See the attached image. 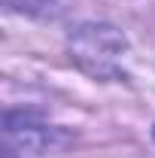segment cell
<instances>
[{
	"instance_id": "obj_1",
	"label": "cell",
	"mask_w": 155,
	"mask_h": 158,
	"mask_svg": "<svg viewBox=\"0 0 155 158\" xmlns=\"http://www.w3.org/2000/svg\"><path fill=\"white\" fill-rule=\"evenodd\" d=\"M70 55L85 73L97 79L122 76V61L128 55V46L116 27L110 24H82L70 37Z\"/></svg>"
},
{
	"instance_id": "obj_2",
	"label": "cell",
	"mask_w": 155,
	"mask_h": 158,
	"mask_svg": "<svg viewBox=\"0 0 155 158\" xmlns=\"http://www.w3.org/2000/svg\"><path fill=\"white\" fill-rule=\"evenodd\" d=\"M58 0H6L9 9L24 12V15H52Z\"/></svg>"
}]
</instances>
